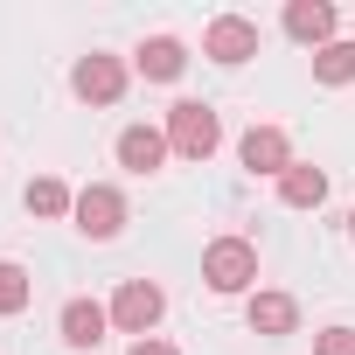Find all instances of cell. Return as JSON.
Listing matches in <instances>:
<instances>
[{
  "mask_svg": "<svg viewBox=\"0 0 355 355\" xmlns=\"http://www.w3.org/2000/svg\"><path fill=\"white\" fill-rule=\"evenodd\" d=\"M223 146V119L209 112V105H196V98H182L167 112V153H182V160H209Z\"/></svg>",
  "mask_w": 355,
  "mask_h": 355,
  "instance_id": "cell-1",
  "label": "cell"
},
{
  "mask_svg": "<svg viewBox=\"0 0 355 355\" xmlns=\"http://www.w3.org/2000/svg\"><path fill=\"white\" fill-rule=\"evenodd\" d=\"M202 279H209V293H251V279H258V244L216 237V244L202 251Z\"/></svg>",
  "mask_w": 355,
  "mask_h": 355,
  "instance_id": "cell-2",
  "label": "cell"
},
{
  "mask_svg": "<svg viewBox=\"0 0 355 355\" xmlns=\"http://www.w3.org/2000/svg\"><path fill=\"white\" fill-rule=\"evenodd\" d=\"M160 313H167V293L153 286V279H125L119 293H112V327H125V334H153L160 327Z\"/></svg>",
  "mask_w": 355,
  "mask_h": 355,
  "instance_id": "cell-3",
  "label": "cell"
},
{
  "mask_svg": "<svg viewBox=\"0 0 355 355\" xmlns=\"http://www.w3.org/2000/svg\"><path fill=\"white\" fill-rule=\"evenodd\" d=\"M77 230L84 237H98V244H112L119 230H125V196L112 189V182H91V189H77Z\"/></svg>",
  "mask_w": 355,
  "mask_h": 355,
  "instance_id": "cell-4",
  "label": "cell"
},
{
  "mask_svg": "<svg viewBox=\"0 0 355 355\" xmlns=\"http://www.w3.org/2000/svg\"><path fill=\"white\" fill-rule=\"evenodd\" d=\"M202 56L223 63V70L251 63V56H258V21H244V15H216V21L202 28Z\"/></svg>",
  "mask_w": 355,
  "mask_h": 355,
  "instance_id": "cell-5",
  "label": "cell"
},
{
  "mask_svg": "<svg viewBox=\"0 0 355 355\" xmlns=\"http://www.w3.org/2000/svg\"><path fill=\"white\" fill-rule=\"evenodd\" d=\"M70 91H77L84 105H119V98H125V63H119V56H77Z\"/></svg>",
  "mask_w": 355,
  "mask_h": 355,
  "instance_id": "cell-6",
  "label": "cell"
},
{
  "mask_svg": "<svg viewBox=\"0 0 355 355\" xmlns=\"http://www.w3.org/2000/svg\"><path fill=\"white\" fill-rule=\"evenodd\" d=\"M237 160H244L251 174H272V182H279V174L293 167V139H286L279 125H251V132L237 139Z\"/></svg>",
  "mask_w": 355,
  "mask_h": 355,
  "instance_id": "cell-7",
  "label": "cell"
},
{
  "mask_svg": "<svg viewBox=\"0 0 355 355\" xmlns=\"http://www.w3.org/2000/svg\"><path fill=\"white\" fill-rule=\"evenodd\" d=\"M132 70H139L146 84H174V77L189 70V49L174 42V35H146V42L132 49Z\"/></svg>",
  "mask_w": 355,
  "mask_h": 355,
  "instance_id": "cell-8",
  "label": "cell"
},
{
  "mask_svg": "<svg viewBox=\"0 0 355 355\" xmlns=\"http://www.w3.org/2000/svg\"><path fill=\"white\" fill-rule=\"evenodd\" d=\"M56 327H63V341H70V348H98V341H105V327H112V306H98V300H63Z\"/></svg>",
  "mask_w": 355,
  "mask_h": 355,
  "instance_id": "cell-9",
  "label": "cell"
},
{
  "mask_svg": "<svg viewBox=\"0 0 355 355\" xmlns=\"http://www.w3.org/2000/svg\"><path fill=\"white\" fill-rule=\"evenodd\" d=\"M286 35L320 56V49L334 42V8H327V0H293V8H286Z\"/></svg>",
  "mask_w": 355,
  "mask_h": 355,
  "instance_id": "cell-10",
  "label": "cell"
},
{
  "mask_svg": "<svg viewBox=\"0 0 355 355\" xmlns=\"http://www.w3.org/2000/svg\"><path fill=\"white\" fill-rule=\"evenodd\" d=\"M160 160H167V132H153V125H125L119 132V167L125 174H160Z\"/></svg>",
  "mask_w": 355,
  "mask_h": 355,
  "instance_id": "cell-11",
  "label": "cell"
},
{
  "mask_svg": "<svg viewBox=\"0 0 355 355\" xmlns=\"http://www.w3.org/2000/svg\"><path fill=\"white\" fill-rule=\"evenodd\" d=\"M244 320H251V334H293L300 327V300L293 293H251V306H244Z\"/></svg>",
  "mask_w": 355,
  "mask_h": 355,
  "instance_id": "cell-12",
  "label": "cell"
},
{
  "mask_svg": "<svg viewBox=\"0 0 355 355\" xmlns=\"http://www.w3.org/2000/svg\"><path fill=\"white\" fill-rule=\"evenodd\" d=\"M279 202H286V209H320V202H327V174L306 167V160H293V167L279 174Z\"/></svg>",
  "mask_w": 355,
  "mask_h": 355,
  "instance_id": "cell-13",
  "label": "cell"
},
{
  "mask_svg": "<svg viewBox=\"0 0 355 355\" xmlns=\"http://www.w3.org/2000/svg\"><path fill=\"white\" fill-rule=\"evenodd\" d=\"M70 209H77L70 182H56V174H35L28 182V216H70Z\"/></svg>",
  "mask_w": 355,
  "mask_h": 355,
  "instance_id": "cell-14",
  "label": "cell"
},
{
  "mask_svg": "<svg viewBox=\"0 0 355 355\" xmlns=\"http://www.w3.org/2000/svg\"><path fill=\"white\" fill-rule=\"evenodd\" d=\"M313 77L320 84H355V42H327L313 56Z\"/></svg>",
  "mask_w": 355,
  "mask_h": 355,
  "instance_id": "cell-15",
  "label": "cell"
},
{
  "mask_svg": "<svg viewBox=\"0 0 355 355\" xmlns=\"http://www.w3.org/2000/svg\"><path fill=\"white\" fill-rule=\"evenodd\" d=\"M28 300H35V279H28L15 258H0V313H21Z\"/></svg>",
  "mask_w": 355,
  "mask_h": 355,
  "instance_id": "cell-16",
  "label": "cell"
},
{
  "mask_svg": "<svg viewBox=\"0 0 355 355\" xmlns=\"http://www.w3.org/2000/svg\"><path fill=\"white\" fill-rule=\"evenodd\" d=\"M313 355H355V327H320L313 334Z\"/></svg>",
  "mask_w": 355,
  "mask_h": 355,
  "instance_id": "cell-17",
  "label": "cell"
},
{
  "mask_svg": "<svg viewBox=\"0 0 355 355\" xmlns=\"http://www.w3.org/2000/svg\"><path fill=\"white\" fill-rule=\"evenodd\" d=\"M125 355H174V341H160V334H146V341H132Z\"/></svg>",
  "mask_w": 355,
  "mask_h": 355,
  "instance_id": "cell-18",
  "label": "cell"
},
{
  "mask_svg": "<svg viewBox=\"0 0 355 355\" xmlns=\"http://www.w3.org/2000/svg\"><path fill=\"white\" fill-rule=\"evenodd\" d=\"M348 237H355V209H348Z\"/></svg>",
  "mask_w": 355,
  "mask_h": 355,
  "instance_id": "cell-19",
  "label": "cell"
}]
</instances>
